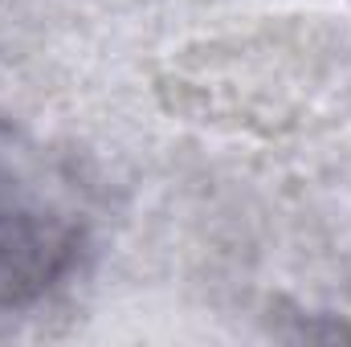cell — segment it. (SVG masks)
<instances>
[{
  "instance_id": "cell-1",
  "label": "cell",
  "mask_w": 351,
  "mask_h": 347,
  "mask_svg": "<svg viewBox=\"0 0 351 347\" xmlns=\"http://www.w3.org/2000/svg\"><path fill=\"white\" fill-rule=\"evenodd\" d=\"M86 196L70 168L0 119V311L45 298L86 246Z\"/></svg>"
}]
</instances>
